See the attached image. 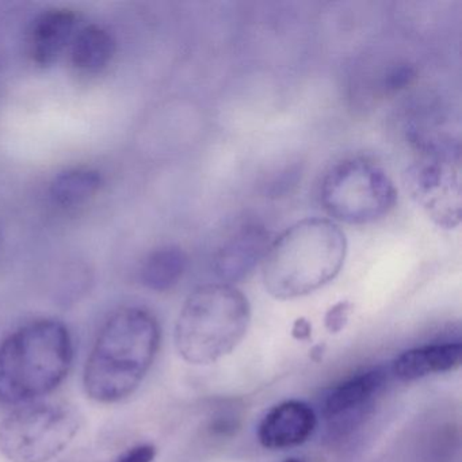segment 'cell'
<instances>
[{"instance_id":"cell-3","label":"cell","mask_w":462,"mask_h":462,"mask_svg":"<svg viewBox=\"0 0 462 462\" xmlns=\"http://www.w3.org/2000/svg\"><path fill=\"white\" fill-rule=\"evenodd\" d=\"M74 345L61 321L40 319L0 343V402L23 405L55 391L71 369Z\"/></svg>"},{"instance_id":"cell-10","label":"cell","mask_w":462,"mask_h":462,"mask_svg":"<svg viewBox=\"0 0 462 462\" xmlns=\"http://www.w3.org/2000/svg\"><path fill=\"white\" fill-rule=\"evenodd\" d=\"M272 240L264 226L250 224L229 237L216 253L213 270L224 282L245 280L264 261Z\"/></svg>"},{"instance_id":"cell-7","label":"cell","mask_w":462,"mask_h":462,"mask_svg":"<svg viewBox=\"0 0 462 462\" xmlns=\"http://www.w3.org/2000/svg\"><path fill=\"white\" fill-rule=\"evenodd\" d=\"M79 431L77 411L60 402L18 405L0 423V451L12 462H50Z\"/></svg>"},{"instance_id":"cell-12","label":"cell","mask_w":462,"mask_h":462,"mask_svg":"<svg viewBox=\"0 0 462 462\" xmlns=\"http://www.w3.org/2000/svg\"><path fill=\"white\" fill-rule=\"evenodd\" d=\"M461 343H432L410 348L396 356L391 372L402 381H415L437 373L450 372L461 365Z\"/></svg>"},{"instance_id":"cell-8","label":"cell","mask_w":462,"mask_h":462,"mask_svg":"<svg viewBox=\"0 0 462 462\" xmlns=\"http://www.w3.org/2000/svg\"><path fill=\"white\" fill-rule=\"evenodd\" d=\"M388 378L389 370L383 366L351 375L327 392L321 402V415L339 434L356 429L372 410Z\"/></svg>"},{"instance_id":"cell-16","label":"cell","mask_w":462,"mask_h":462,"mask_svg":"<svg viewBox=\"0 0 462 462\" xmlns=\"http://www.w3.org/2000/svg\"><path fill=\"white\" fill-rule=\"evenodd\" d=\"M351 307L348 301H340L337 304L332 305L326 313V319H324V324L326 328L331 334H337L345 328L347 324L348 318H350Z\"/></svg>"},{"instance_id":"cell-6","label":"cell","mask_w":462,"mask_h":462,"mask_svg":"<svg viewBox=\"0 0 462 462\" xmlns=\"http://www.w3.org/2000/svg\"><path fill=\"white\" fill-rule=\"evenodd\" d=\"M320 201L331 217L351 226L374 223L389 215L397 190L374 162L347 158L331 167L321 180Z\"/></svg>"},{"instance_id":"cell-2","label":"cell","mask_w":462,"mask_h":462,"mask_svg":"<svg viewBox=\"0 0 462 462\" xmlns=\"http://www.w3.org/2000/svg\"><path fill=\"white\" fill-rule=\"evenodd\" d=\"M346 254V235L334 221H299L270 245L263 261L264 286L278 300L307 296L339 274Z\"/></svg>"},{"instance_id":"cell-13","label":"cell","mask_w":462,"mask_h":462,"mask_svg":"<svg viewBox=\"0 0 462 462\" xmlns=\"http://www.w3.org/2000/svg\"><path fill=\"white\" fill-rule=\"evenodd\" d=\"M69 47L72 66L85 74H98L106 69L116 53L112 34L98 25L79 29Z\"/></svg>"},{"instance_id":"cell-9","label":"cell","mask_w":462,"mask_h":462,"mask_svg":"<svg viewBox=\"0 0 462 462\" xmlns=\"http://www.w3.org/2000/svg\"><path fill=\"white\" fill-rule=\"evenodd\" d=\"M318 427L313 408L300 400H288L274 405L258 427L261 445L273 450L296 448L307 442Z\"/></svg>"},{"instance_id":"cell-4","label":"cell","mask_w":462,"mask_h":462,"mask_svg":"<svg viewBox=\"0 0 462 462\" xmlns=\"http://www.w3.org/2000/svg\"><path fill=\"white\" fill-rule=\"evenodd\" d=\"M250 323V302L239 289L229 283L199 286L180 310L175 346L189 364H215L237 347Z\"/></svg>"},{"instance_id":"cell-11","label":"cell","mask_w":462,"mask_h":462,"mask_svg":"<svg viewBox=\"0 0 462 462\" xmlns=\"http://www.w3.org/2000/svg\"><path fill=\"white\" fill-rule=\"evenodd\" d=\"M77 13L69 9H52L42 13L32 25L29 53L42 67L51 66L71 45L78 29Z\"/></svg>"},{"instance_id":"cell-1","label":"cell","mask_w":462,"mask_h":462,"mask_svg":"<svg viewBox=\"0 0 462 462\" xmlns=\"http://www.w3.org/2000/svg\"><path fill=\"white\" fill-rule=\"evenodd\" d=\"M161 345V327L150 310H116L98 332L86 362L83 385L98 402L131 396L150 372Z\"/></svg>"},{"instance_id":"cell-20","label":"cell","mask_w":462,"mask_h":462,"mask_svg":"<svg viewBox=\"0 0 462 462\" xmlns=\"http://www.w3.org/2000/svg\"><path fill=\"white\" fill-rule=\"evenodd\" d=\"M285 462H304V461H300V459H296V458H289V459H286Z\"/></svg>"},{"instance_id":"cell-14","label":"cell","mask_w":462,"mask_h":462,"mask_svg":"<svg viewBox=\"0 0 462 462\" xmlns=\"http://www.w3.org/2000/svg\"><path fill=\"white\" fill-rule=\"evenodd\" d=\"M188 256L182 248L167 245L152 251L140 270V280L145 288L166 291L174 288L185 274Z\"/></svg>"},{"instance_id":"cell-18","label":"cell","mask_w":462,"mask_h":462,"mask_svg":"<svg viewBox=\"0 0 462 462\" xmlns=\"http://www.w3.org/2000/svg\"><path fill=\"white\" fill-rule=\"evenodd\" d=\"M156 457V448L150 443L134 446L121 454L116 462H152Z\"/></svg>"},{"instance_id":"cell-19","label":"cell","mask_w":462,"mask_h":462,"mask_svg":"<svg viewBox=\"0 0 462 462\" xmlns=\"http://www.w3.org/2000/svg\"><path fill=\"white\" fill-rule=\"evenodd\" d=\"M312 334V326L307 319H297L294 321L293 328H291V337L297 340H308Z\"/></svg>"},{"instance_id":"cell-17","label":"cell","mask_w":462,"mask_h":462,"mask_svg":"<svg viewBox=\"0 0 462 462\" xmlns=\"http://www.w3.org/2000/svg\"><path fill=\"white\" fill-rule=\"evenodd\" d=\"M415 69L408 66V64L394 67L386 74L385 80H383V88L389 91L400 90V88H404L405 86L410 85L415 79Z\"/></svg>"},{"instance_id":"cell-5","label":"cell","mask_w":462,"mask_h":462,"mask_svg":"<svg viewBox=\"0 0 462 462\" xmlns=\"http://www.w3.org/2000/svg\"><path fill=\"white\" fill-rule=\"evenodd\" d=\"M419 158L405 172L412 199L437 226L453 229L461 221V148L445 134L411 129Z\"/></svg>"},{"instance_id":"cell-15","label":"cell","mask_w":462,"mask_h":462,"mask_svg":"<svg viewBox=\"0 0 462 462\" xmlns=\"http://www.w3.org/2000/svg\"><path fill=\"white\" fill-rule=\"evenodd\" d=\"M102 185L104 178L96 170H67L51 183V197L60 207H79L94 199Z\"/></svg>"}]
</instances>
